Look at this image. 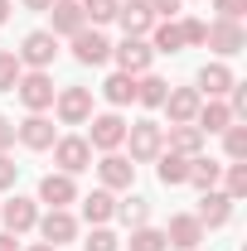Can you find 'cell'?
<instances>
[{
	"mask_svg": "<svg viewBox=\"0 0 247 251\" xmlns=\"http://www.w3.org/2000/svg\"><path fill=\"white\" fill-rule=\"evenodd\" d=\"M49 150L59 159V174H83V169L93 164V145H88L83 135H59Z\"/></svg>",
	"mask_w": 247,
	"mask_h": 251,
	"instance_id": "obj_1",
	"label": "cell"
},
{
	"mask_svg": "<svg viewBox=\"0 0 247 251\" xmlns=\"http://www.w3.org/2000/svg\"><path fill=\"white\" fill-rule=\"evenodd\" d=\"M126 140H131V164H146V159H155L160 150H165V130H160L155 121L126 126Z\"/></svg>",
	"mask_w": 247,
	"mask_h": 251,
	"instance_id": "obj_2",
	"label": "cell"
},
{
	"mask_svg": "<svg viewBox=\"0 0 247 251\" xmlns=\"http://www.w3.org/2000/svg\"><path fill=\"white\" fill-rule=\"evenodd\" d=\"M204 44L214 49L218 58H233V53H243V49H247L243 20H214V25H209V34H204Z\"/></svg>",
	"mask_w": 247,
	"mask_h": 251,
	"instance_id": "obj_3",
	"label": "cell"
},
{
	"mask_svg": "<svg viewBox=\"0 0 247 251\" xmlns=\"http://www.w3.org/2000/svg\"><path fill=\"white\" fill-rule=\"evenodd\" d=\"M54 111H59L63 126H83L93 116V87H63V92H54Z\"/></svg>",
	"mask_w": 247,
	"mask_h": 251,
	"instance_id": "obj_4",
	"label": "cell"
},
{
	"mask_svg": "<svg viewBox=\"0 0 247 251\" xmlns=\"http://www.w3.org/2000/svg\"><path fill=\"white\" fill-rule=\"evenodd\" d=\"M15 92H20V101H25L30 111H49V106H54V77H49V73H20Z\"/></svg>",
	"mask_w": 247,
	"mask_h": 251,
	"instance_id": "obj_5",
	"label": "cell"
},
{
	"mask_svg": "<svg viewBox=\"0 0 247 251\" xmlns=\"http://www.w3.org/2000/svg\"><path fill=\"white\" fill-rule=\"evenodd\" d=\"M59 58V39L49 29H34V34H25V44H20V63H30L34 73H44L49 63Z\"/></svg>",
	"mask_w": 247,
	"mask_h": 251,
	"instance_id": "obj_6",
	"label": "cell"
},
{
	"mask_svg": "<svg viewBox=\"0 0 247 251\" xmlns=\"http://www.w3.org/2000/svg\"><path fill=\"white\" fill-rule=\"evenodd\" d=\"M88 121H93V135H83V140H88L93 150H107V155H112L117 145H126V121L117 116V111H107V116H88Z\"/></svg>",
	"mask_w": 247,
	"mask_h": 251,
	"instance_id": "obj_7",
	"label": "cell"
},
{
	"mask_svg": "<svg viewBox=\"0 0 247 251\" xmlns=\"http://www.w3.org/2000/svg\"><path fill=\"white\" fill-rule=\"evenodd\" d=\"M15 140H20L25 150H49V145H54L59 135H54V121H49L44 111H30L25 121L15 126Z\"/></svg>",
	"mask_w": 247,
	"mask_h": 251,
	"instance_id": "obj_8",
	"label": "cell"
},
{
	"mask_svg": "<svg viewBox=\"0 0 247 251\" xmlns=\"http://www.w3.org/2000/svg\"><path fill=\"white\" fill-rule=\"evenodd\" d=\"M117 20H122L126 39H146V34L155 29V10H151V0H122V5H117Z\"/></svg>",
	"mask_w": 247,
	"mask_h": 251,
	"instance_id": "obj_9",
	"label": "cell"
},
{
	"mask_svg": "<svg viewBox=\"0 0 247 251\" xmlns=\"http://www.w3.org/2000/svg\"><path fill=\"white\" fill-rule=\"evenodd\" d=\"M112 58H117V68H122V73L141 77V73H151V58H155V49L146 44V39H122V44L112 49Z\"/></svg>",
	"mask_w": 247,
	"mask_h": 251,
	"instance_id": "obj_10",
	"label": "cell"
},
{
	"mask_svg": "<svg viewBox=\"0 0 247 251\" xmlns=\"http://www.w3.org/2000/svg\"><path fill=\"white\" fill-rule=\"evenodd\" d=\"M165 242H170L175 251H199V242H204V222L194 218V213H175L170 227H165Z\"/></svg>",
	"mask_w": 247,
	"mask_h": 251,
	"instance_id": "obj_11",
	"label": "cell"
},
{
	"mask_svg": "<svg viewBox=\"0 0 247 251\" xmlns=\"http://www.w3.org/2000/svg\"><path fill=\"white\" fill-rule=\"evenodd\" d=\"M160 106L170 111V126H194L199 106H204V97H199V87H175V92H165Z\"/></svg>",
	"mask_w": 247,
	"mask_h": 251,
	"instance_id": "obj_12",
	"label": "cell"
},
{
	"mask_svg": "<svg viewBox=\"0 0 247 251\" xmlns=\"http://www.w3.org/2000/svg\"><path fill=\"white\" fill-rule=\"evenodd\" d=\"M34 227L44 232V242H49V247H63V242H73V237H78V218H73L68 208H49V218H39Z\"/></svg>",
	"mask_w": 247,
	"mask_h": 251,
	"instance_id": "obj_13",
	"label": "cell"
},
{
	"mask_svg": "<svg viewBox=\"0 0 247 251\" xmlns=\"http://www.w3.org/2000/svg\"><path fill=\"white\" fill-rule=\"evenodd\" d=\"M73 58L83 63V68H97V63L112 58V44H107L97 29H78L73 34Z\"/></svg>",
	"mask_w": 247,
	"mask_h": 251,
	"instance_id": "obj_14",
	"label": "cell"
},
{
	"mask_svg": "<svg viewBox=\"0 0 247 251\" xmlns=\"http://www.w3.org/2000/svg\"><path fill=\"white\" fill-rule=\"evenodd\" d=\"M44 15L54 20V29H49L54 39H59V34H68V39H73L78 29H88V20H83V5H78V0H54Z\"/></svg>",
	"mask_w": 247,
	"mask_h": 251,
	"instance_id": "obj_15",
	"label": "cell"
},
{
	"mask_svg": "<svg viewBox=\"0 0 247 251\" xmlns=\"http://www.w3.org/2000/svg\"><path fill=\"white\" fill-rule=\"evenodd\" d=\"M0 218H5V232L20 237V232H30L34 222H39V208H34V198H20L15 193L10 203H0Z\"/></svg>",
	"mask_w": 247,
	"mask_h": 251,
	"instance_id": "obj_16",
	"label": "cell"
},
{
	"mask_svg": "<svg viewBox=\"0 0 247 251\" xmlns=\"http://www.w3.org/2000/svg\"><path fill=\"white\" fill-rule=\"evenodd\" d=\"M39 203H49V208H68V203H78L73 174H44V179H39Z\"/></svg>",
	"mask_w": 247,
	"mask_h": 251,
	"instance_id": "obj_17",
	"label": "cell"
},
{
	"mask_svg": "<svg viewBox=\"0 0 247 251\" xmlns=\"http://www.w3.org/2000/svg\"><path fill=\"white\" fill-rule=\"evenodd\" d=\"M97 174H102V188H131V179H136V164L126 155H102V164H97Z\"/></svg>",
	"mask_w": 247,
	"mask_h": 251,
	"instance_id": "obj_18",
	"label": "cell"
},
{
	"mask_svg": "<svg viewBox=\"0 0 247 251\" xmlns=\"http://www.w3.org/2000/svg\"><path fill=\"white\" fill-rule=\"evenodd\" d=\"M233 68L228 63H204L199 68V97H223V92H233Z\"/></svg>",
	"mask_w": 247,
	"mask_h": 251,
	"instance_id": "obj_19",
	"label": "cell"
},
{
	"mask_svg": "<svg viewBox=\"0 0 247 251\" xmlns=\"http://www.w3.org/2000/svg\"><path fill=\"white\" fill-rule=\"evenodd\" d=\"M194 218L204 222V227H223V222L233 218V198L218 193V188H209V193L199 198V213H194Z\"/></svg>",
	"mask_w": 247,
	"mask_h": 251,
	"instance_id": "obj_20",
	"label": "cell"
},
{
	"mask_svg": "<svg viewBox=\"0 0 247 251\" xmlns=\"http://www.w3.org/2000/svg\"><path fill=\"white\" fill-rule=\"evenodd\" d=\"M238 121L233 111H228V101H218V97H209L204 106H199V116H194V126L204 130V135H214V130H228V126Z\"/></svg>",
	"mask_w": 247,
	"mask_h": 251,
	"instance_id": "obj_21",
	"label": "cell"
},
{
	"mask_svg": "<svg viewBox=\"0 0 247 251\" xmlns=\"http://www.w3.org/2000/svg\"><path fill=\"white\" fill-rule=\"evenodd\" d=\"M218 179H223V164H214V159H204V155L189 159V179L185 184H194L199 193H209V188H218Z\"/></svg>",
	"mask_w": 247,
	"mask_h": 251,
	"instance_id": "obj_22",
	"label": "cell"
},
{
	"mask_svg": "<svg viewBox=\"0 0 247 251\" xmlns=\"http://www.w3.org/2000/svg\"><path fill=\"white\" fill-rule=\"evenodd\" d=\"M170 150L194 159L199 150H204V130H199V126H170Z\"/></svg>",
	"mask_w": 247,
	"mask_h": 251,
	"instance_id": "obj_23",
	"label": "cell"
},
{
	"mask_svg": "<svg viewBox=\"0 0 247 251\" xmlns=\"http://www.w3.org/2000/svg\"><path fill=\"white\" fill-rule=\"evenodd\" d=\"M112 213H117V198H112V188H97V193H88V198H83V218L93 222V227H102Z\"/></svg>",
	"mask_w": 247,
	"mask_h": 251,
	"instance_id": "obj_24",
	"label": "cell"
},
{
	"mask_svg": "<svg viewBox=\"0 0 247 251\" xmlns=\"http://www.w3.org/2000/svg\"><path fill=\"white\" fill-rule=\"evenodd\" d=\"M155 159H160V169H155V174H160V184H165V188H175V184H185V179H189V159H185V155H175V150L165 155V150H160Z\"/></svg>",
	"mask_w": 247,
	"mask_h": 251,
	"instance_id": "obj_25",
	"label": "cell"
},
{
	"mask_svg": "<svg viewBox=\"0 0 247 251\" xmlns=\"http://www.w3.org/2000/svg\"><path fill=\"white\" fill-rule=\"evenodd\" d=\"M102 97H107L112 106H126V101H136V77H131V73H112V77L102 82Z\"/></svg>",
	"mask_w": 247,
	"mask_h": 251,
	"instance_id": "obj_26",
	"label": "cell"
},
{
	"mask_svg": "<svg viewBox=\"0 0 247 251\" xmlns=\"http://www.w3.org/2000/svg\"><path fill=\"white\" fill-rule=\"evenodd\" d=\"M165 92H170V87H165L155 73H141V77H136V101H141V106H160Z\"/></svg>",
	"mask_w": 247,
	"mask_h": 251,
	"instance_id": "obj_27",
	"label": "cell"
},
{
	"mask_svg": "<svg viewBox=\"0 0 247 251\" xmlns=\"http://www.w3.org/2000/svg\"><path fill=\"white\" fill-rule=\"evenodd\" d=\"M131 251H170V242L155 227H131Z\"/></svg>",
	"mask_w": 247,
	"mask_h": 251,
	"instance_id": "obj_28",
	"label": "cell"
},
{
	"mask_svg": "<svg viewBox=\"0 0 247 251\" xmlns=\"http://www.w3.org/2000/svg\"><path fill=\"white\" fill-rule=\"evenodd\" d=\"M78 5H83V20H93V25H112L122 0H78Z\"/></svg>",
	"mask_w": 247,
	"mask_h": 251,
	"instance_id": "obj_29",
	"label": "cell"
},
{
	"mask_svg": "<svg viewBox=\"0 0 247 251\" xmlns=\"http://www.w3.org/2000/svg\"><path fill=\"white\" fill-rule=\"evenodd\" d=\"M155 44H151V49H155V53H180V49H185V39H180V25H155Z\"/></svg>",
	"mask_w": 247,
	"mask_h": 251,
	"instance_id": "obj_30",
	"label": "cell"
},
{
	"mask_svg": "<svg viewBox=\"0 0 247 251\" xmlns=\"http://www.w3.org/2000/svg\"><path fill=\"white\" fill-rule=\"evenodd\" d=\"M223 150H228V159H247V126H228L223 130Z\"/></svg>",
	"mask_w": 247,
	"mask_h": 251,
	"instance_id": "obj_31",
	"label": "cell"
},
{
	"mask_svg": "<svg viewBox=\"0 0 247 251\" xmlns=\"http://www.w3.org/2000/svg\"><path fill=\"white\" fill-rule=\"evenodd\" d=\"M20 73H25V63H20V53H0V92H15Z\"/></svg>",
	"mask_w": 247,
	"mask_h": 251,
	"instance_id": "obj_32",
	"label": "cell"
},
{
	"mask_svg": "<svg viewBox=\"0 0 247 251\" xmlns=\"http://www.w3.org/2000/svg\"><path fill=\"white\" fill-rule=\"evenodd\" d=\"M117 213H122L126 227H146V218H151V203H146V198H126Z\"/></svg>",
	"mask_w": 247,
	"mask_h": 251,
	"instance_id": "obj_33",
	"label": "cell"
},
{
	"mask_svg": "<svg viewBox=\"0 0 247 251\" xmlns=\"http://www.w3.org/2000/svg\"><path fill=\"white\" fill-rule=\"evenodd\" d=\"M223 193H228L233 203L247 198V164H243V159H233V164H228V188H223Z\"/></svg>",
	"mask_w": 247,
	"mask_h": 251,
	"instance_id": "obj_34",
	"label": "cell"
},
{
	"mask_svg": "<svg viewBox=\"0 0 247 251\" xmlns=\"http://www.w3.org/2000/svg\"><path fill=\"white\" fill-rule=\"evenodd\" d=\"M83 251H117V237H112L107 227H93V237L83 242Z\"/></svg>",
	"mask_w": 247,
	"mask_h": 251,
	"instance_id": "obj_35",
	"label": "cell"
},
{
	"mask_svg": "<svg viewBox=\"0 0 247 251\" xmlns=\"http://www.w3.org/2000/svg\"><path fill=\"white\" fill-rule=\"evenodd\" d=\"M204 34H209L204 20H185V25H180V39H185V44H204Z\"/></svg>",
	"mask_w": 247,
	"mask_h": 251,
	"instance_id": "obj_36",
	"label": "cell"
},
{
	"mask_svg": "<svg viewBox=\"0 0 247 251\" xmlns=\"http://www.w3.org/2000/svg\"><path fill=\"white\" fill-rule=\"evenodd\" d=\"M214 10H218V20H243L247 0H214Z\"/></svg>",
	"mask_w": 247,
	"mask_h": 251,
	"instance_id": "obj_37",
	"label": "cell"
},
{
	"mask_svg": "<svg viewBox=\"0 0 247 251\" xmlns=\"http://www.w3.org/2000/svg\"><path fill=\"white\" fill-rule=\"evenodd\" d=\"M15 179H20V164L10 155H0V188H15Z\"/></svg>",
	"mask_w": 247,
	"mask_h": 251,
	"instance_id": "obj_38",
	"label": "cell"
},
{
	"mask_svg": "<svg viewBox=\"0 0 247 251\" xmlns=\"http://www.w3.org/2000/svg\"><path fill=\"white\" fill-rule=\"evenodd\" d=\"M233 116H247V87L243 82H233V106H228Z\"/></svg>",
	"mask_w": 247,
	"mask_h": 251,
	"instance_id": "obj_39",
	"label": "cell"
},
{
	"mask_svg": "<svg viewBox=\"0 0 247 251\" xmlns=\"http://www.w3.org/2000/svg\"><path fill=\"white\" fill-rule=\"evenodd\" d=\"M10 145H15V121H10V116H0V155H5Z\"/></svg>",
	"mask_w": 247,
	"mask_h": 251,
	"instance_id": "obj_40",
	"label": "cell"
},
{
	"mask_svg": "<svg viewBox=\"0 0 247 251\" xmlns=\"http://www.w3.org/2000/svg\"><path fill=\"white\" fill-rule=\"evenodd\" d=\"M151 10H155V20H160V15H175V10H180V0H151Z\"/></svg>",
	"mask_w": 247,
	"mask_h": 251,
	"instance_id": "obj_41",
	"label": "cell"
},
{
	"mask_svg": "<svg viewBox=\"0 0 247 251\" xmlns=\"http://www.w3.org/2000/svg\"><path fill=\"white\" fill-rule=\"evenodd\" d=\"M0 251H20V242H15V232H0Z\"/></svg>",
	"mask_w": 247,
	"mask_h": 251,
	"instance_id": "obj_42",
	"label": "cell"
},
{
	"mask_svg": "<svg viewBox=\"0 0 247 251\" xmlns=\"http://www.w3.org/2000/svg\"><path fill=\"white\" fill-rule=\"evenodd\" d=\"M54 0H25V10H49Z\"/></svg>",
	"mask_w": 247,
	"mask_h": 251,
	"instance_id": "obj_43",
	"label": "cell"
},
{
	"mask_svg": "<svg viewBox=\"0 0 247 251\" xmlns=\"http://www.w3.org/2000/svg\"><path fill=\"white\" fill-rule=\"evenodd\" d=\"M5 20H10V0H0V25H5Z\"/></svg>",
	"mask_w": 247,
	"mask_h": 251,
	"instance_id": "obj_44",
	"label": "cell"
},
{
	"mask_svg": "<svg viewBox=\"0 0 247 251\" xmlns=\"http://www.w3.org/2000/svg\"><path fill=\"white\" fill-rule=\"evenodd\" d=\"M30 251H59V247H49V242H34V247Z\"/></svg>",
	"mask_w": 247,
	"mask_h": 251,
	"instance_id": "obj_45",
	"label": "cell"
}]
</instances>
